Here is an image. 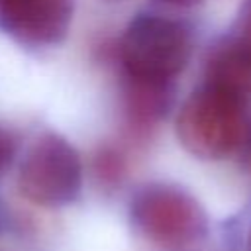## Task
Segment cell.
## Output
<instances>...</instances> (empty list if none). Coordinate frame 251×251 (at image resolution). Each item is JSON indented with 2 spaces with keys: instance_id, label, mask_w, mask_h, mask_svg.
<instances>
[{
  "instance_id": "1",
  "label": "cell",
  "mask_w": 251,
  "mask_h": 251,
  "mask_svg": "<svg viewBox=\"0 0 251 251\" xmlns=\"http://www.w3.org/2000/svg\"><path fill=\"white\" fill-rule=\"evenodd\" d=\"M247 100L212 84L194 90L176 118V137L200 159H224L245 139Z\"/></svg>"
},
{
  "instance_id": "2",
  "label": "cell",
  "mask_w": 251,
  "mask_h": 251,
  "mask_svg": "<svg viewBox=\"0 0 251 251\" xmlns=\"http://www.w3.org/2000/svg\"><path fill=\"white\" fill-rule=\"evenodd\" d=\"M192 37L184 24L161 16H137L120 41L122 63L131 78L173 80L188 63Z\"/></svg>"
},
{
  "instance_id": "3",
  "label": "cell",
  "mask_w": 251,
  "mask_h": 251,
  "mask_svg": "<svg viewBox=\"0 0 251 251\" xmlns=\"http://www.w3.org/2000/svg\"><path fill=\"white\" fill-rule=\"evenodd\" d=\"M133 226L153 243L182 247L198 241L206 233V214L202 206L178 186L147 184L131 200Z\"/></svg>"
},
{
  "instance_id": "4",
  "label": "cell",
  "mask_w": 251,
  "mask_h": 251,
  "mask_svg": "<svg viewBox=\"0 0 251 251\" xmlns=\"http://www.w3.org/2000/svg\"><path fill=\"white\" fill-rule=\"evenodd\" d=\"M18 184L22 194L39 206L55 208L73 202L82 186L76 149L57 133H43L25 153Z\"/></svg>"
},
{
  "instance_id": "5",
  "label": "cell",
  "mask_w": 251,
  "mask_h": 251,
  "mask_svg": "<svg viewBox=\"0 0 251 251\" xmlns=\"http://www.w3.org/2000/svg\"><path fill=\"white\" fill-rule=\"evenodd\" d=\"M73 0H0V24L24 45H55L65 39Z\"/></svg>"
},
{
  "instance_id": "6",
  "label": "cell",
  "mask_w": 251,
  "mask_h": 251,
  "mask_svg": "<svg viewBox=\"0 0 251 251\" xmlns=\"http://www.w3.org/2000/svg\"><path fill=\"white\" fill-rule=\"evenodd\" d=\"M206 84L247 100L251 96V41L233 33L218 43L206 63Z\"/></svg>"
},
{
  "instance_id": "7",
  "label": "cell",
  "mask_w": 251,
  "mask_h": 251,
  "mask_svg": "<svg viewBox=\"0 0 251 251\" xmlns=\"http://www.w3.org/2000/svg\"><path fill=\"white\" fill-rule=\"evenodd\" d=\"M175 100L173 80L131 78L126 86V110L133 124L151 126L161 120Z\"/></svg>"
},
{
  "instance_id": "8",
  "label": "cell",
  "mask_w": 251,
  "mask_h": 251,
  "mask_svg": "<svg viewBox=\"0 0 251 251\" xmlns=\"http://www.w3.org/2000/svg\"><path fill=\"white\" fill-rule=\"evenodd\" d=\"M96 173L104 182H116L124 175V161L112 149H102L96 155Z\"/></svg>"
},
{
  "instance_id": "9",
  "label": "cell",
  "mask_w": 251,
  "mask_h": 251,
  "mask_svg": "<svg viewBox=\"0 0 251 251\" xmlns=\"http://www.w3.org/2000/svg\"><path fill=\"white\" fill-rule=\"evenodd\" d=\"M235 35L251 41V0H243L237 20H235Z\"/></svg>"
},
{
  "instance_id": "10",
  "label": "cell",
  "mask_w": 251,
  "mask_h": 251,
  "mask_svg": "<svg viewBox=\"0 0 251 251\" xmlns=\"http://www.w3.org/2000/svg\"><path fill=\"white\" fill-rule=\"evenodd\" d=\"M14 151H16V145H14L12 137L4 129H0V173L12 163Z\"/></svg>"
},
{
  "instance_id": "11",
  "label": "cell",
  "mask_w": 251,
  "mask_h": 251,
  "mask_svg": "<svg viewBox=\"0 0 251 251\" xmlns=\"http://www.w3.org/2000/svg\"><path fill=\"white\" fill-rule=\"evenodd\" d=\"M165 2L178 4V6H190V4H196V2H200V0H165Z\"/></svg>"
},
{
  "instance_id": "12",
  "label": "cell",
  "mask_w": 251,
  "mask_h": 251,
  "mask_svg": "<svg viewBox=\"0 0 251 251\" xmlns=\"http://www.w3.org/2000/svg\"><path fill=\"white\" fill-rule=\"evenodd\" d=\"M249 251H251V235H249Z\"/></svg>"
}]
</instances>
